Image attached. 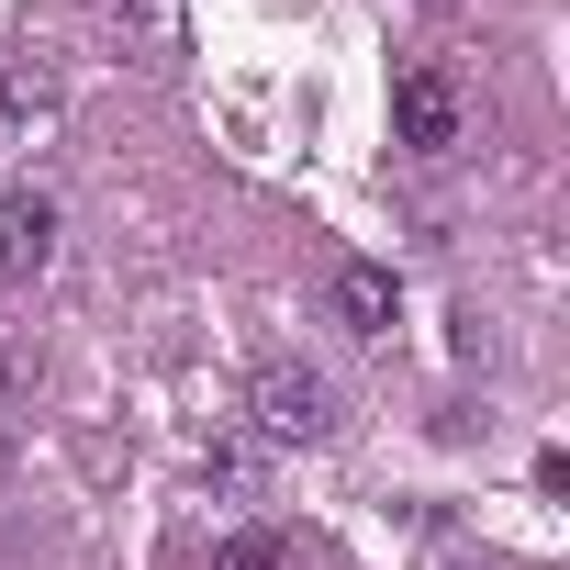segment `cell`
I'll list each match as a JSON object with an SVG mask.
<instances>
[{
    "label": "cell",
    "mask_w": 570,
    "mask_h": 570,
    "mask_svg": "<svg viewBox=\"0 0 570 570\" xmlns=\"http://www.w3.org/2000/svg\"><path fill=\"white\" fill-rule=\"evenodd\" d=\"M35 124H57V68H46V57L0 68V146H12V135H35Z\"/></svg>",
    "instance_id": "obj_4"
},
{
    "label": "cell",
    "mask_w": 570,
    "mask_h": 570,
    "mask_svg": "<svg viewBox=\"0 0 570 570\" xmlns=\"http://www.w3.org/2000/svg\"><path fill=\"white\" fill-rule=\"evenodd\" d=\"M46 257H57V202L46 190H12V202H0V303L35 292Z\"/></svg>",
    "instance_id": "obj_3"
},
{
    "label": "cell",
    "mask_w": 570,
    "mask_h": 570,
    "mask_svg": "<svg viewBox=\"0 0 570 570\" xmlns=\"http://www.w3.org/2000/svg\"><path fill=\"white\" fill-rule=\"evenodd\" d=\"M112 12H135L146 46H179V0H112Z\"/></svg>",
    "instance_id": "obj_8"
},
{
    "label": "cell",
    "mask_w": 570,
    "mask_h": 570,
    "mask_svg": "<svg viewBox=\"0 0 570 570\" xmlns=\"http://www.w3.org/2000/svg\"><path fill=\"white\" fill-rule=\"evenodd\" d=\"M213 570H292V548H279L268 525H246V537H224V548H213Z\"/></svg>",
    "instance_id": "obj_6"
},
{
    "label": "cell",
    "mask_w": 570,
    "mask_h": 570,
    "mask_svg": "<svg viewBox=\"0 0 570 570\" xmlns=\"http://www.w3.org/2000/svg\"><path fill=\"white\" fill-rule=\"evenodd\" d=\"M202 481H213V492H235V503H246V492H257V448H213V459H202Z\"/></svg>",
    "instance_id": "obj_7"
},
{
    "label": "cell",
    "mask_w": 570,
    "mask_h": 570,
    "mask_svg": "<svg viewBox=\"0 0 570 570\" xmlns=\"http://www.w3.org/2000/svg\"><path fill=\"white\" fill-rule=\"evenodd\" d=\"M459 124H470V101H459V79H448L436 57H414V68L392 79V135H403L414 157H448V146H459Z\"/></svg>",
    "instance_id": "obj_2"
},
{
    "label": "cell",
    "mask_w": 570,
    "mask_h": 570,
    "mask_svg": "<svg viewBox=\"0 0 570 570\" xmlns=\"http://www.w3.org/2000/svg\"><path fill=\"white\" fill-rule=\"evenodd\" d=\"M336 314H347L358 336H392V314H403V292H392V268L347 257V268H336Z\"/></svg>",
    "instance_id": "obj_5"
},
{
    "label": "cell",
    "mask_w": 570,
    "mask_h": 570,
    "mask_svg": "<svg viewBox=\"0 0 570 570\" xmlns=\"http://www.w3.org/2000/svg\"><path fill=\"white\" fill-rule=\"evenodd\" d=\"M257 436H268V448H314V436H336V381L303 370V358H268V370H257Z\"/></svg>",
    "instance_id": "obj_1"
}]
</instances>
